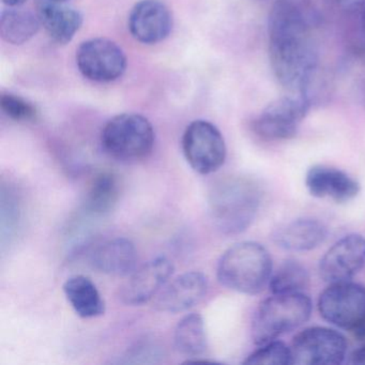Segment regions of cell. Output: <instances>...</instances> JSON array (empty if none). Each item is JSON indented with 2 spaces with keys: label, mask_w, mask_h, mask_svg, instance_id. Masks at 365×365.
Here are the masks:
<instances>
[{
  "label": "cell",
  "mask_w": 365,
  "mask_h": 365,
  "mask_svg": "<svg viewBox=\"0 0 365 365\" xmlns=\"http://www.w3.org/2000/svg\"><path fill=\"white\" fill-rule=\"evenodd\" d=\"M269 57L277 82L292 93L309 97L318 57L312 16L292 0H277L268 24Z\"/></svg>",
  "instance_id": "1"
},
{
  "label": "cell",
  "mask_w": 365,
  "mask_h": 365,
  "mask_svg": "<svg viewBox=\"0 0 365 365\" xmlns=\"http://www.w3.org/2000/svg\"><path fill=\"white\" fill-rule=\"evenodd\" d=\"M208 204L211 219L220 232L241 234L257 215L262 204V190L249 177H225L213 185Z\"/></svg>",
  "instance_id": "2"
},
{
  "label": "cell",
  "mask_w": 365,
  "mask_h": 365,
  "mask_svg": "<svg viewBox=\"0 0 365 365\" xmlns=\"http://www.w3.org/2000/svg\"><path fill=\"white\" fill-rule=\"evenodd\" d=\"M272 258L264 245L253 241L236 243L222 254L217 277L228 289L245 294H257L269 285Z\"/></svg>",
  "instance_id": "3"
},
{
  "label": "cell",
  "mask_w": 365,
  "mask_h": 365,
  "mask_svg": "<svg viewBox=\"0 0 365 365\" xmlns=\"http://www.w3.org/2000/svg\"><path fill=\"white\" fill-rule=\"evenodd\" d=\"M311 299L303 294H273L260 303L252 322L254 343L264 345L304 324L311 317Z\"/></svg>",
  "instance_id": "4"
},
{
  "label": "cell",
  "mask_w": 365,
  "mask_h": 365,
  "mask_svg": "<svg viewBox=\"0 0 365 365\" xmlns=\"http://www.w3.org/2000/svg\"><path fill=\"white\" fill-rule=\"evenodd\" d=\"M155 131L142 115L121 114L110 119L103 131L104 150L119 161H138L148 157L155 145Z\"/></svg>",
  "instance_id": "5"
},
{
  "label": "cell",
  "mask_w": 365,
  "mask_h": 365,
  "mask_svg": "<svg viewBox=\"0 0 365 365\" xmlns=\"http://www.w3.org/2000/svg\"><path fill=\"white\" fill-rule=\"evenodd\" d=\"M318 309L330 324L365 337L364 286L350 281L330 284L320 294Z\"/></svg>",
  "instance_id": "6"
},
{
  "label": "cell",
  "mask_w": 365,
  "mask_h": 365,
  "mask_svg": "<svg viewBox=\"0 0 365 365\" xmlns=\"http://www.w3.org/2000/svg\"><path fill=\"white\" fill-rule=\"evenodd\" d=\"M182 150L189 165L200 175L219 170L227 153L221 132L206 120H195L187 125L182 136Z\"/></svg>",
  "instance_id": "7"
},
{
  "label": "cell",
  "mask_w": 365,
  "mask_h": 365,
  "mask_svg": "<svg viewBox=\"0 0 365 365\" xmlns=\"http://www.w3.org/2000/svg\"><path fill=\"white\" fill-rule=\"evenodd\" d=\"M347 346L341 333L326 327H311L294 337L292 364H341L345 359Z\"/></svg>",
  "instance_id": "8"
},
{
  "label": "cell",
  "mask_w": 365,
  "mask_h": 365,
  "mask_svg": "<svg viewBox=\"0 0 365 365\" xmlns=\"http://www.w3.org/2000/svg\"><path fill=\"white\" fill-rule=\"evenodd\" d=\"M311 106L309 97L292 96L271 102L253 121V130L267 140L294 138Z\"/></svg>",
  "instance_id": "9"
},
{
  "label": "cell",
  "mask_w": 365,
  "mask_h": 365,
  "mask_svg": "<svg viewBox=\"0 0 365 365\" xmlns=\"http://www.w3.org/2000/svg\"><path fill=\"white\" fill-rule=\"evenodd\" d=\"M76 65L87 80L110 83L125 73L127 57L115 42L96 38L81 44L76 51Z\"/></svg>",
  "instance_id": "10"
},
{
  "label": "cell",
  "mask_w": 365,
  "mask_h": 365,
  "mask_svg": "<svg viewBox=\"0 0 365 365\" xmlns=\"http://www.w3.org/2000/svg\"><path fill=\"white\" fill-rule=\"evenodd\" d=\"M174 272V264L164 256L153 258L128 275L119 289L123 304L142 305L157 297Z\"/></svg>",
  "instance_id": "11"
},
{
  "label": "cell",
  "mask_w": 365,
  "mask_h": 365,
  "mask_svg": "<svg viewBox=\"0 0 365 365\" xmlns=\"http://www.w3.org/2000/svg\"><path fill=\"white\" fill-rule=\"evenodd\" d=\"M365 266V238L352 234L328 250L320 260L319 274L329 284L350 281Z\"/></svg>",
  "instance_id": "12"
},
{
  "label": "cell",
  "mask_w": 365,
  "mask_h": 365,
  "mask_svg": "<svg viewBox=\"0 0 365 365\" xmlns=\"http://www.w3.org/2000/svg\"><path fill=\"white\" fill-rule=\"evenodd\" d=\"M128 24L134 39L140 43L155 44L170 35L173 16L160 0H140L130 12Z\"/></svg>",
  "instance_id": "13"
},
{
  "label": "cell",
  "mask_w": 365,
  "mask_h": 365,
  "mask_svg": "<svg viewBox=\"0 0 365 365\" xmlns=\"http://www.w3.org/2000/svg\"><path fill=\"white\" fill-rule=\"evenodd\" d=\"M206 275L191 271L179 275L168 283L158 294L155 309L166 313H179L198 304L208 292Z\"/></svg>",
  "instance_id": "14"
},
{
  "label": "cell",
  "mask_w": 365,
  "mask_h": 365,
  "mask_svg": "<svg viewBox=\"0 0 365 365\" xmlns=\"http://www.w3.org/2000/svg\"><path fill=\"white\" fill-rule=\"evenodd\" d=\"M305 185L311 195L331 198L339 204L350 202L360 192L356 179L343 170L324 165L313 166L307 170Z\"/></svg>",
  "instance_id": "15"
},
{
  "label": "cell",
  "mask_w": 365,
  "mask_h": 365,
  "mask_svg": "<svg viewBox=\"0 0 365 365\" xmlns=\"http://www.w3.org/2000/svg\"><path fill=\"white\" fill-rule=\"evenodd\" d=\"M40 24L57 44L69 43L83 24L78 10L54 0H36Z\"/></svg>",
  "instance_id": "16"
},
{
  "label": "cell",
  "mask_w": 365,
  "mask_h": 365,
  "mask_svg": "<svg viewBox=\"0 0 365 365\" xmlns=\"http://www.w3.org/2000/svg\"><path fill=\"white\" fill-rule=\"evenodd\" d=\"M326 226L315 219H298L284 224L273 232L277 247L292 252L311 251L326 240Z\"/></svg>",
  "instance_id": "17"
},
{
  "label": "cell",
  "mask_w": 365,
  "mask_h": 365,
  "mask_svg": "<svg viewBox=\"0 0 365 365\" xmlns=\"http://www.w3.org/2000/svg\"><path fill=\"white\" fill-rule=\"evenodd\" d=\"M135 245L127 238H115L98 247L91 255V264L104 274L125 277L135 270Z\"/></svg>",
  "instance_id": "18"
},
{
  "label": "cell",
  "mask_w": 365,
  "mask_h": 365,
  "mask_svg": "<svg viewBox=\"0 0 365 365\" xmlns=\"http://www.w3.org/2000/svg\"><path fill=\"white\" fill-rule=\"evenodd\" d=\"M66 298L72 309L82 318H95L103 315L106 304L97 286L84 275H74L63 284Z\"/></svg>",
  "instance_id": "19"
},
{
  "label": "cell",
  "mask_w": 365,
  "mask_h": 365,
  "mask_svg": "<svg viewBox=\"0 0 365 365\" xmlns=\"http://www.w3.org/2000/svg\"><path fill=\"white\" fill-rule=\"evenodd\" d=\"M40 24L38 16L21 9H8L0 16V36L12 46H22L33 39Z\"/></svg>",
  "instance_id": "20"
},
{
  "label": "cell",
  "mask_w": 365,
  "mask_h": 365,
  "mask_svg": "<svg viewBox=\"0 0 365 365\" xmlns=\"http://www.w3.org/2000/svg\"><path fill=\"white\" fill-rule=\"evenodd\" d=\"M175 345L177 350L187 358L196 359L207 348L204 319L197 313L187 314L175 329Z\"/></svg>",
  "instance_id": "21"
},
{
  "label": "cell",
  "mask_w": 365,
  "mask_h": 365,
  "mask_svg": "<svg viewBox=\"0 0 365 365\" xmlns=\"http://www.w3.org/2000/svg\"><path fill=\"white\" fill-rule=\"evenodd\" d=\"M119 198V181L116 175L110 172L98 174L93 178L86 197V208L93 215L110 213Z\"/></svg>",
  "instance_id": "22"
},
{
  "label": "cell",
  "mask_w": 365,
  "mask_h": 365,
  "mask_svg": "<svg viewBox=\"0 0 365 365\" xmlns=\"http://www.w3.org/2000/svg\"><path fill=\"white\" fill-rule=\"evenodd\" d=\"M309 271L301 262L287 259L271 275L269 288L273 294H297L309 287Z\"/></svg>",
  "instance_id": "23"
},
{
  "label": "cell",
  "mask_w": 365,
  "mask_h": 365,
  "mask_svg": "<svg viewBox=\"0 0 365 365\" xmlns=\"http://www.w3.org/2000/svg\"><path fill=\"white\" fill-rule=\"evenodd\" d=\"M245 364H292V348L283 341H271L247 356Z\"/></svg>",
  "instance_id": "24"
},
{
  "label": "cell",
  "mask_w": 365,
  "mask_h": 365,
  "mask_svg": "<svg viewBox=\"0 0 365 365\" xmlns=\"http://www.w3.org/2000/svg\"><path fill=\"white\" fill-rule=\"evenodd\" d=\"M0 108L6 116L19 123L37 120V108L31 102L12 93H4L0 97Z\"/></svg>",
  "instance_id": "25"
},
{
  "label": "cell",
  "mask_w": 365,
  "mask_h": 365,
  "mask_svg": "<svg viewBox=\"0 0 365 365\" xmlns=\"http://www.w3.org/2000/svg\"><path fill=\"white\" fill-rule=\"evenodd\" d=\"M349 362L351 364H365V345L352 352Z\"/></svg>",
  "instance_id": "26"
},
{
  "label": "cell",
  "mask_w": 365,
  "mask_h": 365,
  "mask_svg": "<svg viewBox=\"0 0 365 365\" xmlns=\"http://www.w3.org/2000/svg\"><path fill=\"white\" fill-rule=\"evenodd\" d=\"M337 4L344 9H356L365 5V0H336Z\"/></svg>",
  "instance_id": "27"
},
{
  "label": "cell",
  "mask_w": 365,
  "mask_h": 365,
  "mask_svg": "<svg viewBox=\"0 0 365 365\" xmlns=\"http://www.w3.org/2000/svg\"><path fill=\"white\" fill-rule=\"evenodd\" d=\"M27 0H3V3L5 5L9 6V7H19V6L24 5Z\"/></svg>",
  "instance_id": "28"
},
{
  "label": "cell",
  "mask_w": 365,
  "mask_h": 365,
  "mask_svg": "<svg viewBox=\"0 0 365 365\" xmlns=\"http://www.w3.org/2000/svg\"><path fill=\"white\" fill-rule=\"evenodd\" d=\"M362 31H363V35H364V38H365V11H364V14H363V16H362Z\"/></svg>",
  "instance_id": "29"
},
{
  "label": "cell",
  "mask_w": 365,
  "mask_h": 365,
  "mask_svg": "<svg viewBox=\"0 0 365 365\" xmlns=\"http://www.w3.org/2000/svg\"><path fill=\"white\" fill-rule=\"evenodd\" d=\"M54 1H59V3H63L66 0H54Z\"/></svg>",
  "instance_id": "30"
}]
</instances>
